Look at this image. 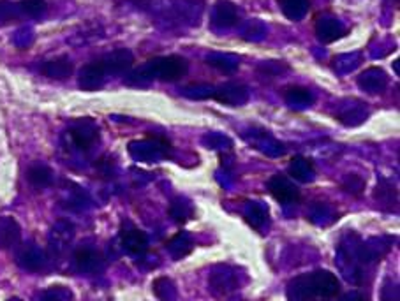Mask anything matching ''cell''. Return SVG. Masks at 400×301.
Returning a JSON list of instances; mask_svg holds the SVG:
<instances>
[{
  "mask_svg": "<svg viewBox=\"0 0 400 301\" xmlns=\"http://www.w3.org/2000/svg\"><path fill=\"white\" fill-rule=\"evenodd\" d=\"M249 97H251V92L247 85L237 83V81L212 85V90H210V99L226 106H244Z\"/></svg>",
  "mask_w": 400,
  "mask_h": 301,
  "instance_id": "277c9868",
  "label": "cell"
},
{
  "mask_svg": "<svg viewBox=\"0 0 400 301\" xmlns=\"http://www.w3.org/2000/svg\"><path fill=\"white\" fill-rule=\"evenodd\" d=\"M316 34L321 42H331L341 37L342 28L334 18H323V20L316 25Z\"/></svg>",
  "mask_w": 400,
  "mask_h": 301,
  "instance_id": "ac0fdd59",
  "label": "cell"
},
{
  "mask_svg": "<svg viewBox=\"0 0 400 301\" xmlns=\"http://www.w3.org/2000/svg\"><path fill=\"white\" fill-rule=\"evenodd\" d=\"M341 281L328 270H316L312 274L298 275L289 281L286 296L295 301L334 300L341 295Z\"/></svg>",
  "mask_w": 400,
  "mask_h": 301,
  "instance_id": "6da1fadb",
  "label": "cell"
},
{
  "mask_svg": "<svg viewBox=\"0 0 400 301\" xmlns=\"http://www.w3.org/2000/svg\"><path fill=\"white\" fill-rule=\"evenodd\" d=\"M282 13L291 21H300L309 9V0H277Z\"/></svg>",
  "mask_w": 400,
  "mask_h": 301,
  "instance_id": "d6986e66",
  "label": "cell"
},
{
  "mask_svg": "<svg viewBox=\"0 0 400 301\" xmlns=\"http://www.w3.org/2000/svg\"><path fill=\"white\" fill-rule=\"evenodd\" d=\"M268 192L275 197L281 204L300 203L302 194L300 189L286 175H273L266 183Z\"/></svg>",
  "mask_w": 400,
  "mask_h": 301,
  "instance_id": "5b68a950",
  "label": "cell"
},
{
  "mask_svg": "<svg viewBox=\"0 0 400 301\" xmlns=\"http://www.w3.org/2000/svg\"><path fill=\"white\" fill-rule=\"evenodd\" d=\"M46 0H21L18 11L27 18H39L46 13Z\"/></svg>",
  "mask_w": 400,
  "mask_h": 301,
  "instance_id": "cb8c5ba5",
  "label": "cell"
},
{
  "mask_svg": "<svg viewBox=\"0 0 400 301\" xmlns=\"http://www.w3.org/2000/svg\"><path fill=\"white\" fill-rule=\"evenodd\" d=\"M289 66L284 62H278V60H268V62H263L261 66H258V74L259 76L265 78H277L281 76L284 70H288Z\"/></svg>",
  "mask_w": 400,
  "mask_h": 301,
  "instance_id": "4316f807",
  "label": "cell"
},
{
  "mask_svg": "<svg viewBox=\"0 0 400 301\" xmlns=\"http://www.w3.org/2000/svg\"><path fill=\"white\" fill-rule=\"evenodd\" d=\"M20 264L30 271L39 270L42 266V254L37 249H27L25 252H21Z\"/></svg>",
  "mask_w": 400,
  "mask_h": 301,
  "instance_id": "83f0119b",
  "label": "cell"
},
{
  "mask_svg": "<svg viewBox=\"0 0 400 301\" xmlns=\"http://www.w3.org/2000/svg\"><path fill=\"white\" fill-rule=\"evenodd\" d=\"M189 73V62L184 56L178 55H167V56H155V59L148 60L143 63L141 67L134 69L133 73L127 74L126 81L127 85H134V87H141V85H148L152 81H166V83H173V81L182 80L185 74Z\"/></svg>",
  "mask_w": 400,
  "mask_h": 301,
  "instance_id": "7a4b0ae2",
  "label": "cell"
},
{
  "mask_svg": "<svg viewBox=\"0 0 400 301\" xmlns=\"http://www.w3.org/2000/svg\"><path fill=\"white\" fill-rule=\"evenodd\" d=\"M66 141L78 152H90L99 141V129L92 120H80L66 133Z\"/></svg>",
  "mask_w": 400,
  "mask_h": 301,
  "instance_id": "3957f363",
  "label": "cell"
},
{
  "mask_svg": "<svg viewBox=\"0 0 400 301\" xmlns=\"http://www.w3.org/2000/svg\"><path fill=\"white\" fill-rule=\"evenodd\" d=\"M365 185H367L365 180H363L360 175H356V173H349V175H346L344 180L341 182V189L353 197L362 196L363 190H365Z\"/></svg>",
  "mask_w": 400,
  "mask_h": 301,
  "instance_id": "7402d4cb",
  "label": "cell"
},
{
  "mask_svg": "<svg viewBox=\"0 0 400 301\" xmlns=\"http://www.w3.org/2000/svg\"><path fill=\"white\" fill-rule=\"evenodd\" d=\"M282 95H284V101L288 102L291 108H307V106L312 104V101H314V97H312V94H310L309 88L295 87V85H291V87H286L284 92H282Z\"/></svg>",
  "mask_w": 400,
  "mask_h": 301,
  "instance_id": "9a60e30c",
  "label": "cell"
},
{
  "mask_svg": "<svg viewBox=\"0 0 400 301\" xmlns=\"http://www.w3.org/2000/svg\"><path fill=\"white\" fill-rule=\"evenodd\" d=\"M192 245H194V243H192V240L189 238L185 233H178L177 236H173V238L166 243V249L170 250V254H173V257L182 259V257L191 252Z\"/></svg>",
  "mask_w": 400,
  "mask_h": 301,
  "instance_id": "44dd1931",
  "label": "cell"
},
{
  "mask_svg": "<svg viewBox=\"0 0 400 301\" xmlns=\"http://www.w3.org/2000/svg\"><path fill=\"white\" fill-rule=\"evenodd\" d=\"M73 235H74L73 228H71L69 224H66V222H60L52 233V245L59 247V249H64V247L69 243V240L73 238Z\"/></svg>",
  "mask_w": 400,
  "mask_h": 301,
  "instance_id": "484cf974",
  "label": "cell"
},
{
  "mask_svg": "<svg viewBox=\"0 0 400 301\" xmlns=\"http://www.w3.org/2000/svg\"><path fill=\"white\" fill-rule=\"evenodd\" d=\"M152 289H153V295H155L159 300H171L177 296V293H175L173 281L167 277L155 278L152 284Z\"/></svg>",
  "mask_w": 400,
  "mask_h": 301,
  "instance_id": "603a6c76",
  "label": "cell"
},
{
  "mask_svg": "<svg viewBox=\"0 0 400 301\" xmlns=\"http://www.w3.org/2000/svg\"><path fill=\"white\" fill-rule=\"evenodd\" d=\"M120 240H122L124 249L134 256H141L148 250V238L141 229H138L133 222L124 221L120 228Z\"/></svg>",
  "mask_w": 400,
  "mask_h": 301,
  "instance_id": "8992f818",
  "label": "cell"
},
{
  "mask_svg": "<svg viewBox=\"0 0 400 301\" xmlns=\"http://www.w3.org/2000/svg\"><path fill=\"white\" fill-rule=\"evenodd\" d=\"M374 199L377 207L384 211H399V190L390 180L381 178L374 190Z\"/></svg>",
  "mask_w": 400,
  "mask_h": 301,
  "instance_id": "9c48e42d",
  "label": "cell"
},
{
  "mask_svg": "<svg viewBox=\"0 0 400 301\" xmlns=\"http://www.w3.org/2000/svg\"><path fill=\"white\" fill-rule=\"evenodd\" d=\"M240 16H238L237 6L230 0H217L216 4V11H213V23L217 27H233V25L238 23Z\"/></svg>",
  "mask_w": 400,
  "mask_h": 301,
  "instance_id": "7c38bea8",
  "label": "cell"
},
{
  "mask_svg": "<svg viewBox=\"0 0 400 301\" xmlns=\"http://www.w3.org/2000/svg\"><path fill=\"white\" fill-rule=\"evenodd\" d=\"M106 69L102 66L101 60H95V62L87 63V66L81 67L80 76H78V85H80L81 90H98V88L102 87L106 80Z\"/></svg>",
  "mask_w": 400,
  "mask_h": 301,
  "instance_id": "52a82bcc",
  "label": "cell"
},
{
  "mask_svg": "<svg viewBox=\"0 0 400 301\" xmlns=\"http://www.w3.org/2000/svg\"><path fill=\"white\" fill-rule=\"evenodd\" d=\"M74 263H76L78 270L83 271L87 275L98 274L102 270V257L101 254L95 252L94 249H80L74 254Z\"/></svg>",
  "mask_w": 400,
  "mask_h": 301,
  "instance_id": "8fae6325",
  "label": "cell"
},
{
  "mask_svg": "<svg viewBox=\"0 0 400 301\" xmlns=\"http://www.w3.org/2000/svg\"><path fill=\"white\" fill-rule=\"evenodd\" d=\"M206 62L216 69L223 70V73H233L238 69V59L231 55H210Z\"/></svg>",
  "mask_w": 400,
  "mask_h": 301,
  "instance_id": "d4e9b609",
  "label": "cell"
},
{
  "mask_svg": "<svg viewBox=\"0 0 400 301\" xmlns=\"http://www.w3.org/2000/svg\"><path fill=\"white\" fill-rule=\"evenodd\" d=\"M360 88L367 94H381L388 85V76L381 67H370L358 76Z\"/></svg>",
  "mask_w": 400,
  "mask_h": 301,
  "instance_id": "30bf717a",
  "label": "cell"
},
{
  "mask_svg": "<svg viewBox=\"0 0 400 301\" xmlns=\"http://www.w3.org/2000/svg\"><path fill=\"white\" fill-rule=\"evenodd\" d=\"M102 66H105L106 74H113V76H122L127 70L133 67L134 55L126 48L115 49V51L108 53L101 59Z\"/></svg>",
  "mask_w": 400,
  "mask_h": 301,
  "instance_id": "ba28073f",
  "label": "cell"
},
{
  "mask_svg": "<svg viewBox=\"0 0 400 301\" xmlns=\"http://www.w3.org/2000/svg\"><path fill=\"white\" fill-rule=\"evenodd\" d=\"M170 215L178 224H185L187 221L194 219L196 211L191 201H187L185 197H175L170 204Z\"/></svg>",
  "mask_w": 400,
  "mask_h": 301,
  "instance_id": "2e32d148",
  "label": "cell"
},
{
  "mask_svg": "<svg viewBox=\"0 0 400 301\" xmlns=\"http://www.w3.org/2000/svg\"><path fill=\"white\" fill-rule=\"evenodd\" d=\"M27 180L35 189H46V187H49L53 183V171L48 166H32L27 171Z\"/></svg>",
  "mask_w": 400,
  "mask_h": 301,
  "instance_id": "e0dca14e",
  "label": "cell"
},
{
  "mask_svg": "<svg viewBox=\"0 0 400 301\" xmlns=\"http://www.w3.org/2000/svg\"><path fill=\"white\" fill-rule=\"evenodd\" d=\"M98 168H99V173H102V175H105V176L113 175L112 161H106V159H101V161H99V164H98Z\"/></svg>",
  "mask_w": 400,
  "mask_h": 301,
  "instance_id": "f546056e",
  "label": "cell"
},
{
  "mask_svg": "<svg viewBox=\"0 0 400 301\" xmlns=\"http://www.w3.org/2000/svg\"><path fill=\"white\" fill-rule=\"evenodd\" d=\"M289 175L296 180H302V182H309L314 178V166L310 162V159L296 157L293 159L291 166H289Z\"/></svg>",
  "mask_w": 400,
  "mask_h": 301,
  "instance_id": "ffe728a7",
  "label": "cell"
},
{
  "mask_svg": "<svg viewBox=\"0 0 400 301\" xmlns=\"http://www.w3.org/2000/svg\"><path fill=\"white\" fill-rule=\"evenodd\" d=\"M20 238L21 231L18 222L11 217H0V249L7 250L18 245Z\"/></svg>",
  "mask_w": 400,
  "mask_h": 301,
  "instance_id": "5bb4252c",
  "label": "cell"
},
{
  "mask_svg": "<svg viewBox=\"0 0 400 301\" xmlns=\"http://www.w3.org/2000/svg\"><path fill=\"white\" fill-rule=\"evenodd\" d=\"M46 296H55V298H71V293H62V291H53L48 293Z\"/></svg>",
  "mask_w": 400,
  "mask_h": 301,
  "instance_id": "4dcf8cb0",
  "label": "cell"
},
{
  "mask_svg": "<svg viewBox=\"0 0 400 301\" xmlns=\"http://www.w3.org/2000/svg\"><path fill=\"white\" fill-rule=\"evenodd\" d=\"M18 18V6L7 0H0V25H6Z\"/></svg>",
  "mask_w": 400,
  "mask_h": 301,
  "instance_id": "f1b7e54d",
  "label": "cell"
},
{
  "mask_svg": "<svg viewBox=\"0 0 400 301\" xmlns=\"http://www.w3.org/2000/svg\"><path fill=\"white\" fill-rule=\"evenodd\" d=\"M74 66L67 56H59V59H53L45 62V66L41 67V73L45 76L52 78V80H67V78L73 74Z\"/></svg>",
  "mask_w": 400,
  "mask_h": 301,
  "instance_id": "4fadbf2b",
  "label": "cell"
}]
</instances>
